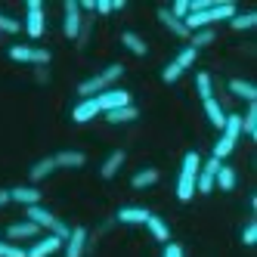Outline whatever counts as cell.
<instances>
[{"instance_id": "cell-1", "label": "cell", "mask_w": 257, "mask_h": 257, "mask_svg": "<svg viewBox=\"0 0 257 257\" xmlns=\"http://www.w3.org/2000/svg\"><path fill=\"white\" fill-rule=\"evenodd\" d=\"M235 13H238V7L232 0H223V4H214V7L201 10V13H189L186 16V28H189V34L198 31V28H214L217 22H229Z\"/></svg>"}, {"instance_id": "cell-2", "label": "cell", "mask_w": 257, "mask_h": 257, "mask_svg": "<svg viewBox=\"0 0 257 257\" xmlns=\"http://www.w3.org/2000/svg\"><path fill=\"white\" fill-rule=\"evenodd\" d=\"M121 75H124V65H121V62L105 65L99 75H93V78H87V81H81V84H78V96H81V99L99 96V93H105V90H112V87H115V81H121Z\"/></svg>"}, {"instance_id": "cell-3", "label": "cell", "mask_w": 257, "mask_h": 257, "mask_svg": "<svg viewBox=\"0 0 257 257\" xmlns=\"http://www.w3.org/2000/svg\"><path fill=\"white\" fill-rule=\"evenodd\" d=\"M198 168H201V155L198 152H186L177 174V198L180 201H192L195 198V180H198Z\"/></svg>"}, {"instance_id": "cell-4", "label": "cell", "mask_w": 257, "mask_h": 257, "mask_svg": "<svg viewBox=\"0 0 257 257\" xmlns=\"http://www.w3.org/2000/svg\"><path fill=\"white\" fill-rule=\"evenodd\" d=\"M25 220H31L38 229H47L50 235H56V238H68V232H71V226L65 223V220H59L53 211H47L44 205H31V208H25Z\"/></svg>"}, {"instance_id": "cell-5", "label": "cell", "mask_w": 257, "mask_h": 257, "mask_svg": "<svg viewBox=\"0 0 257 257\" xmlns=\"http://www.w3.org/2000/svg\"><path fill=\"white\" fill-rule=\"evenodd\" d=\"M238 140H242V118H238V115L232 112V115H226V121H223V134H220V140H217V146H214L211 158L226 161V158L235 152Z\"/></svg>"}, {"instance_id": "cell-6", "label": "cell", "mask_w": 257, "mask_h": 257, "mask_svg": "<svg viewBox=\"0 0 257 257\" xmlns=\"http://www.w3.org/2000/svg\"><path fill=\"white\" fill-rule=\"evenodd\" d=\"M198 59V50H192L189 44L186 47H183L180 53H177V56L168 62V65H164V71H161V81L164 84H177L180 78H183V71H186V68H192V62Z\"/></svg>"}, {"instance_id": "cell-7", "label": "cell", "mask_w": 257, "mask_h": 257, "mask_svg": "<svg viewBox=\"0 0 257 257\" xmlns=\"http://www.w3.org/2000/svg\"><path fill=\"white\" fill-rule=\"evenodd\" d=\"M10 59H13V62H25V65H34V68H41V65H50L53 53H50V50H44V47L16 44V47H10Z\"/></svg>"}, {"instance_id": "cell-8", "label": "cell", "mask_w": 257, "mask_h": 257, "mask_svg": "<svg viewBox=\"0 0 257 257\" xmlns=\"http://www.w3.org/2000/svg\"><path fill=\"white\" fill-rule=\"evenodd\" d=\"M22 28L28 31V38H34V41L44 34V4H41V0H28V4H25V22H22Z\"/></svg>"}, {"instance_id": "cell-9", "label": "cell", "mask_w": 257, "mask_h": 257, "mask_svg": "<svg viewBox=\"0 0 257 257\" xmlns=\"http://www.w3.org/2000/svg\"><path fill=\"white\" fill-rule=\"evenodd\" d=\"M81 22H84V13H81V7H78V0H65V7H62V31H65L68 41L78 38Z\"/></svg>"}, {"instance_id": "cell-10", "label": "cell", "mask_w": 257, "mask_h": 257, "mask_svg": "<svg viewBox=\"0 0 257 257\" xmlns=\"http://www.w3.org/2000/svg\"><path fill=\"white\" fill-rule=\"evenodd\" d=\"M87 242H90V232H87L84 226H71L68 238L62 242L65 257H84V254H87Z\"/></svg>"}, {"instance_id": "cell-11", "label": "cell", "mask_w": 257, "mask_h": 257, "mask_svg": "<svg viewBox=\"0 0 257 257\" xmlns=\"http://www.w3.org/2000/svg\"><path fill=\"white\" fill-rule=\"evenodd\" d=\"M220 164H223V161H217V158H208V161H201V168H198V180H195V192L208 195V192L214 189V180H217V171H220Z\"/></svg>"}, {"instance_id": "cell-12", "label": "cell", "mask_w": 257, "mask_h": 257, "mask_svg": "<svg viewBox=\"0 0 257 257\" xmlns=\"http://www.w3.org/2000/svg\"><path fill=\"white\" fill-rule=\"evenodd\" d=\"M34 238H41V229L31 223V220H19V223H10L7 226V242L19 245V242H34Z\"/></svg>"}, {"instance_id": "cell-13", "label": "cell", "mask_w": 257, "mask_h": 257, "mask_svg": "<svg viewBox=\"0 0 257 257\" xmlns=\"http://www.w3.org/2000/svg\"><path fill=\"white\" fill-rule=\"evenodd\" d=\"M56 251H62V238L56 235H41V238H34L31 248H25V257H53Z\"/></svg>"}, {"instance_id": "cell-14", "label": "cell", "mask_w": 257, "mask_h": 257, "mask_svg": "<svg viewBox=\"0 0 257 257\" xmlns=\"http://www.w3.org/2000/svg\"><path fill=\"white\" fill-rule=\"evenodd\" d=\"M96 102H99L102 115H105V112H115V108H121V105H131V93H127V90H121V87H112V90H105V93H99Z\"/></svg>"}, {"instance_id": "cell-15", "label": "cell", "mask_w": 257, "mask_h": 257, "mask_svg": "<svg viewBox=\"0 0 257 257\" xmlns=\"http://www.w3.org/2000/svg\"><path fill=\"white\" fill-rule=\"evenodd\" d=\"M96 115H102V108L96 102V96H90V99H81L75 108H71V121L75 124H90Z\"/></svg>"}, {"instance_id": "cell-16", "label": "cell", "mask_w": 257, "mask_h": 257, "mask_svg": "<svg viewBox=\"0 0 257 257\" xmlns=\"http://www.w3.org/2000/svg\"><path fill=\"white\" fill-rule=\"evenodd\" d=\"M152 211H146L140 205H127L115 214V223H124V226H146V220H149Z\"/></svg>"}, {"instance_id": "cell-17", "label": "cell", "mask_w": 257, "mask_h": 257, "mask_svg": "<svg viewBox=\"0 0 257 257\" xmlns=\"http://www.w3.org/2000/svg\"><path fill=\"white\" fill-rule=\"evenodd\" d=\"M158 22L164 25V28H168L171 34H174V38H183V41H189V28H186V22H180L177 19V16H171V10L168 7H158Z\"/></svg>"}, {"instance_id": "cell-18", "label": "cell", "mask_w": 257, "mask_h": 257, "mask_svg": "<svg viewBox=\"0 0 257 257\" xmlns=\"http://www.w3.org/2000/svg\"><path fill=\"white\" fill-rule=\"evenodd\" d=\"M10 201H16V205H25V208H31V205H41V189L38 186H16V189H10Z\"/></svg>"}, {"instance_id": "cell-19", "label": "cell", "mask_w": 257, "mask_h": 257, "mask_svg": "<svg viewBox=\"0 0 257 257\" xmlns=\"http://www.w3.org/2000/svg\"><path fill=\"white\" fill-rule=\"evenodd\" d=\"M53 161H56V171H62V168H84L87 155L81 149H62V152L53 155Z\"/></svg>"}, {"instance_id": "cell-20", "label": "cell", "mask_w": 257, "mask_h": 257, "mask_svg": "<svg viewBox=\"0 0 257 257\" xmlns=\"http://www.w3.org/2000/svg\"><path fill=\"white\" fill-rule=\"evenodd\" d=\"M124 161H127V152L124 149H115V152H108V158L99 164V177L102 180H112L121 168H124Z\"/></svg>"}, {"instance_id": "cell-21", "label": "cell", "mask_w": 257, "mask_h": 257, "mask_svg": "<svg viewBox=\"0 0 257 257\" xmlns=\"http://www.w3.org/2000/svg\"><path fill=\"white\" fill-rule=\"evenodd\" d=\"M53 171H56V161H53V155H44L31 164V171H28V180H31V186H38L41 180H47Z\"/></svg>"}, {"instance_id": "cell-22", "label": "cell", "mask_w": 257, "mask_h": 257, "mask_svg": "<svg viewBox=\"0 0 257 257\" xmlns=\"http://www.w3.org/2000/svg\"><path fill=\"white\" fill-rule=\"evenodd\" d=\"M229 93L238 96V99H245V102H257V87L245 78H232L229 81Z\"/></svg>"}, {"instance_id": "cell-23", "label": "cell", "mask_w": 257, "mask_h": 257, "mask_svg": "<svg viewBox=\"0 0 257 257\" xmlns=\"http://www.w3.org/2000/svg\"><path fill=\"white\" fill-rule=\"evenodd\" d=\"M137 118H140V108H137L134 102L115 108V112H105V121H108V124H134Z\"/></svg>"}, {"instance_id": "cell-24", "label": "cell", "mask_w": 257, "mask_h": 257, "mask_svg": "<svg viewBox=\"0 0 257 257\" xmlns=\"http://www.w3.org/2000/svg\"><path fill=\"white\" fill-rule=\"evenodd\" d=\"M146 229L152 232V238H155V242H164V245L171 242V226L164 223V220H161L158 214H149V220H146Z\"/></svg>"}, {"instance_id": "cell-25", "label": "cell", "mask_w": 257, "mask_h": 257, "mask_svg": "<svg viewBox=\"0 0 257 257\" xmlns=\"http://www.w3.org/2000/svg\"><path fill=\"white\" fill-rule=\"evenodd\" d=\"M201 108H205V115H208V121H211L214 127H220V131H223V121H226V112H223V105H220V99H217V96H211V99H205V102H201Z\"/></svg>"}, {"instance_id": "cell-26", "label": "cell", "mask_w": 257, "mask_h": 257, "mask_svg": "<svg viewBox=\"0 0 257 257\" xmlns=\"http://www.w3.org/2000/svg\"><path fill=\"white\" fill-rule=\"evenodd\" d=\"M214 186H220L223 192H232L238 186V174L235 168H229V164H220V171H217V180H214Z\"/></svg>"}, {"instance_id": "cell-27", "label": "cell", "mask_w": 257, "mask_h": 257, "mask_svg": "<svg viewBox=\"0 0 257 257\" xmlns=\"http://www.w3.org/2000/svg\"><path fill=\"white\" fill-rule=\"evenodd\" d=\"M121 44H124V50H131L134 56H146V53H149V44H146L137 31H121Z\"/></svg>"}, {"instance_id": "cell-28", "label": "cell", "mask_w": 257, "mask_h": 257, "mask_svg": "<svg viewBox=\"0 0 257 257\" xmlns=\"http://www.w3.org/2000/svg\"><path fill=\"white\" fill-rule=\"evenodd\" d=\"M158 168H143V171H137L134 177H131V186L134 189H149V186H155L158 183Z\"/></svg>"}, {"instance_id": "cell-29", "label": "cell", "mask_w": 257, "mask_h": 257, "mask_svg": "<svg viewBox=\"0 0 257 257\" xmlns=\"http://www.w3.org/2000/svg\"><path fill=\"white\" fill-rule=\"evenodd\" d=\"M238 118H242V137H257V102H248L245 115Z\"/></svg>"}, {"instance_id": "cell-30", "label": "cell", "mask_w": 257, "mask_h": 257, "mask_svg": "<svg viewBox=\"0 0 257 257\" xmlns=\"http://www.w3.org/2000/svg\"><path fill=\"white\" fill-rule=\"evenodd\" d=\"M214 41H217V31H214V28H198V31H192V34H189V47H192V50L211 47Z\"/></svg>"}, {"instance_id": "cell-31", "label": "cell", "mask_w": 257, "mask_h": 257, "mask_svg": "<svg viewBox=\"0 0 257 257\" xmlns=\"http://www.w3.org/2000/svg\"><path fill=\"white\" fill-rule=\"evenodd\" d=\"M257 25V13L254 10H248V13H235L232 19H229V28L232 31H251Z\"/></svg>"}, {"instance_id": "cell-32", "label": "cell", "mask_w": 257, "mask_h": 257, "mask_svg": "<svg viewBox=\"0 0 257 257\" xmlns=\"http://www.w3.org/2000/svg\"><path fill=\"white\" fill-rule=\"evenodd\" d=\"M195 90H198V99L201 102L214 96V78L208 75V71H198V75H195Z\"/></svg>"}, {"instance_id": "cell-33", "label": "cell", "mask_w": 257, "mask_h": 257, "mask_svg": "<svg viewBox=\"0 0 257 257\" xmlns=\"http://www.w3.org/2000/svg\"><path fill=\"white\" fill-rule=\"evenodd\" d=\"M93 16H84V22H81V31H78V38H75V44H78V50H84L87 44H90V38H93Z\"/></svg>"}, {"instance_id": "cell-34", "label": "cell", "mask_w": 257, "mask_h": 257, "mask_svg": "<svg viewBox=\"0 0 257 257\" xmlns=\"http://www.w3.org/2000/svg\"><path fill=\"white\" fill-rule=\"evenodd\" d=\"M0 31H4V34H16V31H22V22L13 19V16H7V13H0Z\"/></svg>"}, {"instance_id": "cell-35", "label": "cell", "mask_w": 257, "mask_h": 257, "mask_svg": "<svg viewBox=\"0 0 257 257\" xmlns=\"http://www.w3.org/2000/svg\"><path fill=\"white\" fill-rule=\"evenodd\" d=\"M0 257H25V248L7 242V238H0Z\"/></svg>"}, {"instance_id": "cell-36", "label": "cell", "mask_w": 257, "mask_h": 257, "mask_svg": "<svg viewBox=\"0 0 257 257\" xmlns=\"http://www.w3.org/2000/svg\"><path fill=\"white\" fill-rule=\"evenodd\" d=\"M168 10H171V16H177L180 22H186V16H189V0H177V4H171Z\"/></svg>"}, {"instance_id": "cell-37", "label": "cell", "mask_w": 257, "mask_h": 257, "mask_svg": "<svg viewBox=\"0 0 257 257\" xmlns=\"http://www.w3.org/2000/svg\"><path fill=\"white\" fill-rule=\"evenodd\" d=\"M242 242H245L248 248H251V245L257 242V220H254V217H251L248 223H245V232H242Z\"/></svg>"}, {"instance_id": "cell-38", "label": "cell", "mask_w": 257, "mask_h": 257, "mask_svg": "<svg viewBox=\"0 0 257 257\" xmlns=\"http://www.w3.org/2000/svg\"><path fill=\"white\" fill-rule=\"evenodd\" d=\"M93 13H99V16H108V13H115V0H96Z\"/></svg>"}, {"instance_id": "cell-39", "label": "cell", "mask_w": 257, "mask_h": 257, "mask_svg": "<svg viewBox=\"0 0 257 257\" xmlns=\"http://www.w3.org/2000/svg\"><path fill=\"white\" fill-rule=\"evenodd\" d=\"M161 257H183V245L168 242V245H164V254H161Z\"/></svg>"}, {"instance_id": "cell-40", "label": "cell", "mask_w": 257, "mask_h": 257, "mask_svg": "<svg viewBox=\"0 0 257 257\" xmlns=\"http://www.w3.org/2000/svg\"><path fill=\"white\" fill-rule=\"evenodd\" d=\"M34 81H38V84H47V81H50V71H47V65L34 68Z\"/></svg>"}, {"instance_id": "cell-41", "label": "cell", "mask_w": 257, "mask_h": 257, "mask_svg": "<svg viewBox=\"0 0 257 257\" xmlns=\"http://www.w3.org/2000/svg\"><path fill=\"white\" fill-rule=\"evenodd\" d=\"M10 205V189H0V208Z\"/></svg>"}]
</instances>
